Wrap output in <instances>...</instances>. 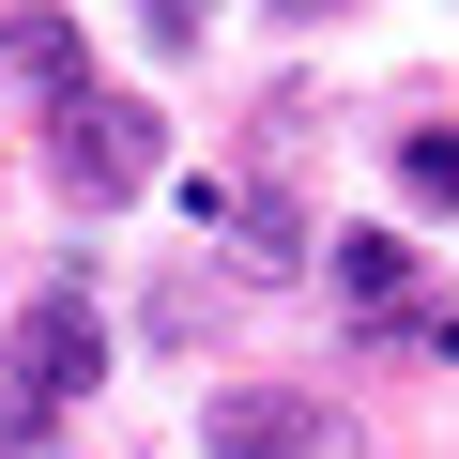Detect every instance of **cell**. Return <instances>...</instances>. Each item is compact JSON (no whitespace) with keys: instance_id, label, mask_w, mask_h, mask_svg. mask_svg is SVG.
<instances>
[{"instance_id":"6","label":"cell","mask_w":459,"mask_h":459,"mask_svg":"<svg viewBox=\"0 0 459 459\" xmlns=\"http://www.w3.org/2000/svg\"><path fill=\"white\" fill-rule=\"evenodd\" d=\"M337 307L352 322H413V246H398V230H352V246H337Z\"/></svg>"},{"instance_id":"8","label":"cell","mask_w":459,"mask_h":459,"mask_svg":"<svg viewBox=\"0 0 459 459\" xmlns=\"http://www.w3.org/2000/svg\"><path fill=\"white\" fill-rule=\"evenodd\" d=\"M31 444H47V398H31V383H0V459H31Z\"/></svg>"},{"instance_id":"4","label":"cell","mask_w":459,"mask_h":459,"mask_svg":"<svg viewBox=\"0 0 459 459\" xmlns=\"http://www.w3.org/2000/svg\"><path fill=\"white\" fill-rule=\"evenodd\" d=\"M214 261L246 276V291L307 276V199H291V184H230V199H214Z\"/></svg>"},{"instance_id":"7","label":"cell","mask_w":459,"mask_h":459,"mask_svg":"<svg viewBox=\"0 0 459 459\" xmlns=\"http://www.w3.org/2000/svg\"><path fill=\"white\" fill-rule=\"evenodd\" d=\"M398 199H413V214H459V123L398 138Z\"/></svg>"},{"instance_id":"5","label":"cell","mask_w":459,"mask_h":459,"mask_svg":"<svg viewBox=\"0 0 459 459\" xmlns=\"http://www.w3.org/2000/svg\"><path fill=\"white\" fill-rule=\"evenodd\" d=\"M0 92L62 123V108L92 92V47H77V16H0Z\"/></svg>"},{"instance_id":"1","label":"cell","mask_w":459,"mask_h":459,"mask_svg":"<svg viewBox=\"0 0 459 459\" xmlns=\"http://www.w3.org/2000/svg\"><path fill=\"white\" fill-rule=\"evenodd\" d=\"M47 153H62V199H77V214H108V199H138V184H169V123H153L138 92H77V108L47 123Z\"/></svg>"},{"instance_id":"3","label":"cell","mask_w":459,"mask_h":459,"mask_svg":"<svg viewBox=\"0 0 459 459\" xmlns=\"http://www.w3.org/2000/svg\"><path fill=\"white\" fill-rule=\"evenodd\" d=\"M0 383H31L47 413H62V398H92V383H108V322H92V291L16 307V337H0Z\"/></svg>"},{"instance_id":"2","label":"cell","mask_w":459,"mask_h":459,"mask_svg":"<svg viewBox=\"0 0 459 459\" xmlns=\"http://www.w3.org/2000/svg\"><path fill=\"white\" fill-rule=\"evenodd\" d=\"M199 444H214V459H337L352 413L307 398V383H214V398H199Z\"/></svg>"}]
</instances>
